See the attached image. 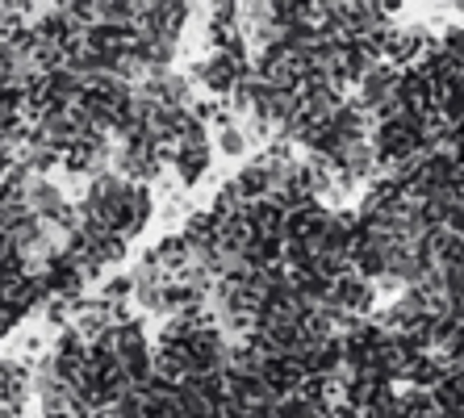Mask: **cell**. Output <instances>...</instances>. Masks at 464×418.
<instances>
[{
    "instance_id": "6da1fadb",
    "label": "cell",
    "mask_w": 464,
    "mask_h": 418,
    "mask_svg": "<svg viewBox=\"0 0 464 418\" xmlns=\"http://www.w3.org/2000/svg\"><path fill=\"white\" fill-rule=\"evenodd\" d=\"M155 214V193L147 184L121 180L113 172H101L97 180H88L84 197L76 201V218L105 238H118L130 247V238H139Z\"/></svg>"
},
{
    "instance_id": "7a4b0ae2",
    "label": "cell",
    "mask_w": 464,
    "mask_h": 418,
    "mask_svg": "<svg viewBox=\"0 0 464 418\" xmlns=\"http://www.w3.org/2000/svg\"><path fill=\"white\" fill-rule=\"evenodd\" d=\"M34 397V368L13 355H0V418H25Z\"/></svg>"
}]
</instances>
